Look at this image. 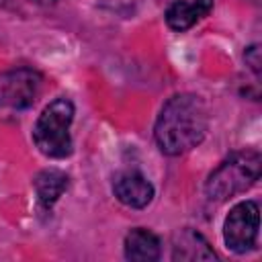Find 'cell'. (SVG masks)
<instances>
[{
  "mask_svg": "<svg viewBox=\"0 0 262 262\" xmlns=\"http://www.w3.org/2000/svg\"><path fill=\"white\" fill-rule=\"evenodd\" d=\"M260 168L262 158L256 149L235 151L209 174L205 192L211 201L223 203L256 184V180L260 178Z\"/></svg>",
  "mask_w": 262,
  "mask_h": 262,
  "instance_id": "obj_3",
  "label": "cell"
},
{
  "mask_svg": "<svg viewBox=\"0 0 262 262\" xmlns=\"http://www.w3.org/2000/svg\"><path fill=\"white\" fill-rule=\"evenodd\" d=\"M41 74L31 68H18L0 76V106L27 108L41 90Z\"/></svg>",
  "mask_w": 262,
  "mask_h": 262,
  "instance_id": "obj_5",
  "label": "cell"
},
{
  "mask_svg": "<svg viewBox=\"0 0 262 262\" xmlns=\"http://www.w3.org/2000/svg\"><path fill=\"white\" fill-rule=\"evenodd\" d=\"M35 2H41V4H51V2H59V0H35Z\"/></svg>",
  "mask_w": 262,
  "mask_h": 262,
  "instance_id": "obj_12",
  "label": "cell"
},
{
  "mask_svg": "<svg viewBox=\"0 0 262 262\" xmlns=\"http://www.w3.org/2000/svg\"><path fill=\"white\" fill-rule=\"evenodd\" d=\"M115 196L131 209H145L154 199V184L137 170L119 172L113 180Z\"/></svg>",
  "mask_w": 262,
  "mask_h": 262,
  "instance_id": "obj_6",
  "label": "cell"
},
{
  "mask_svg": "<svg viewBox=\"0 0 262 262\" xmlns=\"http://www.w3.org/2000/svg\"><path fill=\"white\" fill-rule=\"evenodd\" d=\"M33 186L39 203L45 209H51L68 188V174L57 168H45L35 176Z\"/></svg>",
  "mask_w": 262,
  "mask_h": 262,
  "instance_id": "obj_10",
  "label": "cell"
},
{
  "mask_svg": "<svg viewBox=\"0 0 262 262\" xmlns=\"http://www.w3.org/2000/svg\"><path fill=\"white\" fill-rule=\"evenodd\" d=\"M260 229V211L256 201H242L231 207L223 223L225 246L235 254H246L256 248Z\"/></svg>",
  "mask_w": 262,
  "mask_h": 262,
  "instance_id": "obj_4",
  "label": "cell"
},
{
  "mask_svg": "<svg viewBox=\"0 0 262 262\" xmlns=\"http://www.w3.org/2000/svg\"><path fill=\"white\" fill-rule=\"evenodd\" d=\"M74 102L66 96L51 100L37 117L33 127V141L37 149L53 160H63L72 154L74 143L70 127L74 121Z\"/></svg>",
  "mask_w": 262,
  "mask_h": 262,
  "instance_id": "obj_2",
  "label": "cell"
},
{
  "mask_svg": "<svg viewBox=\"0 0 262 262\" xmlns=\"http://www.w3.org/2000/svg\"><path fill=\"white\" fill-rule=\"evenodd\" d=\"M209 115L203 98L184 92L166 100L156 119L154 137L166 156H182L205 139Z\"/></svg>",
  "mask_w": 262,
  "mask_h": 262,
  "instance_id": "obj_1",
  "label": "cell"
},
{
  "mask_svg": "<svg viewBox=\"0 0 262 262\" xmlns=\"http://www.w3.org/2000/svg\"><path fill=\"white\" fill-rule=\"evenodd\" d=\"M123 250H125V258L127 260L154 262L162 254V244H160V237L154 231L143 229V227H135L125 235Z\"/></svg>",
  "mask_w": 262,
  "mask_h": 262,
  "instance_id": "obj_8",
  "label": "cell"
},
{
  "mask_svg": "<svg viewBox=\"0 0 262 262\" xmlns=\"http://www.w3.org/2000/svg\"><path fill=\"white\" fill-rule=\"evenodd\" d=\"M0 2H2V0H0Z\"/></svg>",
  "mask_w": 262,
  "mask_h": 262,
  "instance_id": "obj_13",
  "label": "cell"
},
{
  "mask_svg": "<svg viewBox=\"0 0 262 262\" xmlns=\"http://www.w3.org/2000/svg\"><path fill=\"white\" fill-rule=\"evenodd\" d=\"M244 57H246V63L250 66V70L258 76V74H260V47H258V45H250V47L246 49Z\"/></svg>",
  "mask_w": 262,
  "mask_h": 262,
  "instance_id": "obj_11",
  "label": "cell"
},
{
  "mask_svg": "<svg viewBox=\"0 0 262 262\" xmlns=\"http://www.w3.org/2000/svg\"><path fill=\"white\" fill-rule=\"evenodd\" d=\"M213 8V0H176L166 8V23L172 31H186L205 18Z\"/></svg>",
  "mask_w": 262,
  "mask_h": 262,
  "instance_id": "obj_7",
  "label": "cell"
},
{
  "mask_svg": "<svg viewBox=\"0 0 262 262\" xmlns=\"http://www.w3.org/2000/svg\"><path fill=\"white\" fill-rule=\"evenodd\" d=\"M215 258L217 254L199 231L190 227L176 231L172 242V260H215Z\"/></svg>",
  "mask_w": 262,
  "mask_h": 262,
  "instance_id": "obj_9",
  "label": "cell"
}]
</instances>
